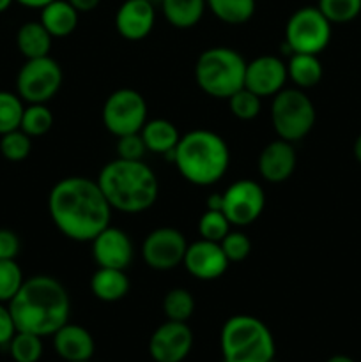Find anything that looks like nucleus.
<instances>
[{
    "instance_id": "nucleus-15",
    "label": "nucleus",
    "mask_w": 361,
    "mask_h": 362,
    "mask_svg": "<svg viewBox=\"0 0 361 362\" xmlns=\"http://www.w3.org/2000/svg\"><path fill=\"white\" fill-rule=\"evenodd\" d=\"M92 244V258L96 260L98 267L124 269L126 271L131 265L134 257V247L130 235L117 226L108 225L103 228Z\"/></svg>"
},
{
    "instance_id": "nucleus-41",
    "label": "nucleus",
    "mask_w": 361,
    "mask_h": 362,
    "mask_svg": "<svg viewBox=\"0 0 361 362\" xmlns=\"http://www.w3.org/2000/svg\"><path fill=\"white\" fill-rule=\"evenodd\" d=\"M223 207V194L214 193L207 198V209H212V211H222Z\"/></svg>"
},
{
    "instance_id": "nucleus-37",
    "label": "nucleus",
    "mask_w": 361,
    "mask_h": 362,
    "mask_svg": "<svg viewBox=\"0 0 361 362\" xmlns=\"http://www.w3.org/2000/svg\"><path fill=\"white\" fill-rule=\"evenodd\" d=\"M145 152H147V147H145L140 133L124 134V136L117 138V158L140 161L144 159Z\"/></svg>"
},
{
    "instance_id": "nucleus-30",
    "label": "nucleus",
    "mask_w": 361,
    "mask_h": 362,
    "mask_svg": "<svg viewBox=\"0 0 361 362\" xmlns=\"http://www.w3.org/2000/svg\"><path fill=\"white\" fill-rule=\"evenodd\" d=\"M23 110V99L20 95L0 90V136L9 131L20 129Z\"/></svg>"
},
{
    "instance_id": "nucleus-22",
    "label": "nucleus",
    "mask_w": 361,
    "mask_h": 362,
    "mask_svg": "<svg viewBox=\"0 0 361 362\" xmlns=\"http://www.w3.org/2000/svg\"><path fill=\"white\" fill-rule=\"evenodd\" d=\"M80 13L67 0H53L41 9V23L52 37H67L74 32Z\"/></svg>"
},
{
    "instance_id": "nucleus-33",
    "label": "nucleus",
    "mask_w": 361,
    "mask_h": 362,
    "mask_svg": "<svg viewBox=\"0 0 361 362\" xmlns=\"http://www.w3.org/2000/svg\"><path fill=\"white\" fill-rule=\"evenodd\" d=\"M230 226L232 225L227 219V216L223 214V211L207 209L200 216V221H198V233H200V239L212 240V243H222L223 237L230 232Z\"/></svg>"
},
{
    "instance_id": "nucleus-42",
    "label": "nucleus",
    "mask_w": 361,
    "mask_h": 362,
    "mask_svg": "<svg viewBox=\"0 0 361 362\" xmlns=\"http://www.w3.org/2000/svg\"><path fill=\"white\" fill-rule=\"evenodd\" d=\"M16 2L25 7H30V9H42V7H46L53 0H16Z\"/></svg>"
},
{
    "instance_id": "nucleus-12",
    "label": "nucleus",
    "mask_w": 361,
    "mask_h": 362,
    "mask_svg": "<svg viewBox=\"0 0 361 362\" xmlns=\"http://www.w3.org/2000/svg\"><path fill=\"white\" fill-rule=\"evenodd\" d=\"M188 240L183 232L172 226H159L147 233L142 243V258L154 271H172L183 264Z\"/></svg>"
},
{
    "instance_id": "nucleus-17",
    "label": "nucleus",
    "mask_w": 361,
    "mask_h": 362,
    "mask_svg": "<svg viewBox=\"0 0 361 362\" xmlns=\"http://www.w3.org/2000/svg\"><path fill=\"white\" fill-rule=\"evenodd\" d=\"M156 23V6L147 0H124L115 13V28L126 41H142Z\"/></svg>"
},
{
    "instance_id": "nucleus-36",
    "label": "nucleus",
    "mask_w": 361,
    "mask_h": 362,
    "mask_svg": "<svg viewBox=\"0 0 361 362\" xmlns=\"http://www.w3.org/2000/svg\"><path fill=\"white\" fill-rule=\"evenodd\" d=\"M223 253L229 262H243L251 253V240L248 235L239 230H230L219 243Z\"/></svg>"
},
{
    "instance_id": "nucleus-6",
    "label": "nucleus",
    "mask_w": 361,
    "mask_h": 362,
    "mask_svg": "<svg viewBox=\"0 0 361 362\" xmlns=\"http://www.w3.org/2000/svg\"><path fill=\"white\" fill-rule=\"evenodd\" d=\"M246 60L227 46L204 49L195 62V81L209 98L229 99L244 87Z\"/></svg>"
},
{
    "instance_id": "nucleus-45",
    "label": "nucleus",
    "mask_w": 361,
    "mask_h": 362,
    "mask_svg": "<svg viewBox=\"0 0 361 362\" xmlns=\"http://www.w3.org/2000/svg\"><path fill=\"white\" fill-rule=\"evenodd\" d=\"M13 2H14V0H0V13H4V11L9 9V6Z\"/></svg>"
},
{
    "instance_id": "nucleus-24",
    "label": "nucleus",
    "mask_w": 361,
    "mask_h": 362,
    "mask_svg": "<svg viewBox=\"0 0 361 362\" xmlns=\"http://www.w3.org/2000/svg\"><path fill=\"white\" fill-rule=\"evenodd\" d=\"M163 16L172 27L186 30L198 25L205 13V0H161L159 4Z\"/></svg>"
},
{
    "instance_id": "nucleus-19",
    "label": "nucleus",
    "mask_w": 361,
    "mask_h": 362,
    "mask_svg": "<svg viewBox=\"0 0 361 362\" xmlns=\"http://www.w3.org/2000/svg\"><path fill=\"white\" fill-rule=\"evenodd\" d=\"M55 352L64 362L91 361L96 352V343L91 332L76 324H64L53 334Z\"/></svg>"
},
{
    "instance_id": "nucleus-26",
    "label": "nucleus",
    "mask_w": 361,
    "mask_h": 362,
    "mask_svg": "<svg viewBox=\"0 0 361 362\" xmlns=\"http://www.w3.org/2000/svg\"><path fill=\"white\" fill-rule=\"evenodd\" d=\"M209 11L227 25H243L255 14V0H205Z\"/></svg>"
},
{
    "instance_id": "nucleus-46",
    "label": "nucleus",
    "mask_w": 361,
    "mask_h": 362,
    "mask_svg": "<svg viewBox=\"0 0 361 362\" xmlns=\"http://www.w3.org/2000/svg\"><path fill=\"white\" fill-rule=\"evenodd\" d=\"M147 2H151L152 6H159V4H161V0H147Z\"/></svg>"
},
{
    "instance_id": "nucleus-35",
    "label": "nucleus",
    "mask_w": 361,
    "mask_h": 362,
    "mask_svg": "<svg viewBox=\"0 0 361 362\" xmlns=\"http://www.w3.org/2000/svg\"><path fill=\"white\" fill-rule=\"evenodd\" d=\"M23 272L14 260H0V303H9L23 285Z\"/></svg>"
},
{
    "instance_id": "nucleus-16",
    "label": "nucleus",
    "mask_w": 361,
    "mask_h": 362,
    "mask_svg": "<svg viewBox=\"0 0 361 362\" xmlns=\"http://www.w3.org/2000/svg\"><path fill=\"white\" fill-rule=\"evenodd\" d=\"M230 262L227 260L219 243L198 239L188 244L183 265L193 278L200 281H212L222 278L229 269Z\"/></svg>"
},
{
    "instance_id": "nucleus-25",
    "label": "nucleus",
    "mask_w": 361,
    "mask_h": 362,
    "mask_svg": "<svg viewBox=\"0 0 361 362\" xmlns=\"http://www.w3.org/2000/svg\"><path fill=\"white\" fill-rule=\"evenodd\" d=\"M322 74H324V69H322L319 55L292 53L287 62V76L301 90L315 87L322 80Z\"/></svg>"
},
{
    "instance_id": "nucleus-8",
    "label": "nucleus",
    "mask_w": 361,
    "mask_h": 362,
    "mask_svg": "<svg viewBox=\"0 0 361 362\" xmlns=\"http://www.w3.org/2000/svg\"><path fill=\"white\" fill-rule=\"evenodd\" d=\"M331 21L317 6L301 7L290 14L285 25V46L290 53L319 55L331 41Z\"/></svg>"
},
{
    "instance_id": "nucleus-1",
    "label": "nucleus",
    "mask_w": 361,
    "mask_h": 362,
    "mask_svg": "<svg viewBox=\"0 0 361 362\" xmlns=\"http://www.w3.org/2000/svg\"><path fill=\"white\" fill-rule=\"evenodd\" d=\"M110 204L88 177H66L48 194V212L60 233L74 243H91L112 219Z\"/></svg>"
},
{
    "instance_id": "nucleus-48",
    "label": "nucleus",
    "mask_w": 361,
    "mask_h": 362,
    "mask_svg": "<svg viewBox=\"0 0 361 362\" xmlns=\"http://www.w3.org/2000/svg\"><path fill=\"white\" fill-rule=\"evenodd\" d=\"M271 362H275V361H271Z\"/></svg>"
},
{
    "instance_id": "nucleus-2",
    "label": "nucleus",
    "mask_w": 361,
    "mask_h": 362,
    "mask_svg": "<svg viewBox=\"0 0 361 362\" xmlns=\"http://www.w3.org/2000/svg\"><path fill=\"white\" fill-rule=\"evenodd\" d=\"M9 311L16 331L32 332L41 338L53 336L69 322L71 299L66 286L52 276L25 279L9 300Z\"/></svg>"
},
{
    "instance_id": "nucleus-38",
    "label": "nucleus",
    "mask_w": 361,
    "mask_h": 362,
    "mask_svg": "<svg viewBox=\"0 0 361 362\" xmlns=\"http://www.w3.org/2000/svg\"><path fill=\"white\" fill-rule=\"evenodd\" d=\"M20 251V239L14 232L0 228V260H14Z\"/></svg>"
},
{
    "instance_id": "nucleus-14",
    "label": "nucleus",
    "mask_w": 361,
    "mask_h": 362,
    "mask_svg": "<svg viewBox=\"0 0 361 362\" xmlns=\"http://www.w3.org/2000/svg\"><path fill=\"white\" fill-rule=\"evenodd\" d=\"M287 64L276 55L255 57L251 62H246L244 73V87L257 94L258 98H273L285 87Z\"/></svg>"
},
{
    "instance_id": "nucleus-39",
    "label": "nucleus",
    "mask_w": 361,
    "mask_h": 362,
    "mask_svg": "<svg viewBox=\"0 0 361 362\" xmlns=\"http://www.w3.org/2000/svg\"><path fill=\"white\" fill-rule=\"evenodd\" d=\"M14 332H16V325H14L13 317H11L9 308L0 303V345H6V343L9 345Z\"/></svg>"
},
{
    "instance_id": "nucleus-3",
    "label": "nucleus",
    "mask_w": 361,
    "mask_h": 362,
    "mask_svg": "<svg viewBox=\"0 0 361 362\" xmlns=\"http://www.w3.org/2000/svg\"><path fill=\"white\" fill-rule=\"evenodd\" d=\"M110 207L124 214H140L156 204L159 184L156 173L140 161L115 158L96 179Z\"/></svg>"
},
{
    "instance_id": "nucleus-18",
    "label": "nucleus",
    "mask_w": 361,
    "mask_h": 362,
    "mask_svg": "<svg viewBox=\"0 0 361 362\" xmlns=\"http://www.w3.org/2000/svg\"><path fill=\"white\" fill-rule=\"evenodd\" d=\"M258 173L269 184H280L290 179L297 165V156L294 144L282 140H273L258 154Z\"/></svg>"
},
{
    "instance_id": "nucleus-31",
    "label": "nucleus",
    "mask_w": 361,
    "mask_h": 362,
    "mask_svg": "<svg viewBox=\"0 0 361 362\" xmlns=\"http://www.w3.org/2000/svg\"><path fill=\"white\" fill-rule=\"evenodd\" d=\"M317 7L331 25L349 23L361 13V0H319Z\"/></svg>"
},
{
    "instance_id": "nucleus-9",
    "label": "nucleus",
    "mask_w": 361,
    "mask_h": 362,
    "mask_svg": "<svg viewBox=\"0 0 361 362\" xmlns=\"http://www.w3.org/2000/svg\"><path fill=\"white\" fill-rule=\"evenodd\" d=\"M103 126L113 136L140 133L147 122V103L134 88H117L106 98L101 110Z\"/></svg>"
},
{
    "instance_id": "nucleus-44",
    "label": "nucleus",
    "mask_w": 361,
    "mask_h": 362,
    "mask_svg": "<svg viewBox=\"0 0 361 362\" xmlns=\"http://www.w3.org/2000/svg\"><path fill=\"white\" fill-rule=\"evenodd\" d=\"M326 362H356V361L349 356H333V357H329Z\"/></svg>"
},
{
    "instance_id": "nucleus-21",
    "label": "nucleus",
    "mask_w": 361,
    "mask_h": 362,
    "mask_svg": "<svg viewBox=\"0 0 361 362\" xmlns=\"http://www.w3.org/2000/svg\"><path fill=\"white\" fill-rule=\"evenodd\" d=\"M140 134L149 152L168 156V158L176 151L177 144L180 140L179 129L176 127V124L166 119L147 120L140 129Z\"/></svg>"
},
{
    "instance_id": "nucleus-23",
    "label": "nucleus",
    "mask_w": 361,
    "mask_h": 362,
    "mask_svg": "<svg viewBox=\"0 0 361 362\" xmlns=\"http://www.w3.org/2000/svg\"><path fill=\"white\" fill-rule=\"evenodd\" d=\"M52 41V34L46 30L41 21H27L21 25L16 34L18 49L27 60L50 55Z\"/></svg>"
},
{
    "instance_id": "nucleus-32",
    "label": "nucleus",
    "mask_w": 361,
    "mask_h": 362,
    "mask_svg": "<svg viewBox=\"0 0 361 362\" xmlns=\"http://www.w3.org/2000/svg\"><path fill=\"white\" fill-rule=\"evenodd\" d=\"M227 101H229L230 113L239 120H253L262 108V98L248 90L246 87L239 88Z\"/></svg>"
},
{
    "instance_id": "nucleus-7",
    "label": "nucleus",
    "mask_w": 361,
    "mask_h": 362,
    "mask_svg": "<svg viewBox=\"0 0 361 362\" xmlns=\"http://www.w3.org/2000/svg\"><path fill=\"white\" fill-rule=\"evenodd\" d=\"M315 106L301 88H282L273 95L271 124L276 136L297 144L315 126Z\"/></svg>"
},
{
    "instance_id": "nucleus-27",
    "label": "nucleus",
    "mask_w": 361,
    "mask_h": 362,
    "mask_svg": "<svg viewBox=\"0 0 361 362\" xmlns=\"http://www.w3.org/2000/svg\"><path fill=\"white\" fill-rule=\"evenodd\" d=\"M163 313L166 320L188 322L195 313V299L190 290L172 288L163 299Z\"/></svg>"
},
{
    "instance_id": "nucleus-29",
    "label": "nucleus",
    "mask_w": 361,
    "mask_h": 362,
    "mask_svg": "<svg viewBox=\"0 0 361 362\" xmlns=\"http://www.w3.org/2000/svg\"><path fill=\"white\" fill-rule=\"evenodd\" d=\"M53 127V113L42 103L25 106L23 117H21L20 129L25 131L28 136H42Z\"/></svg>"
},
{
    "instance_id": "nucleus-34",
    "label": "nucleus",
    "mask_w": 361,
    "mask_h": 362,
    "mask_svg": "<svg viewBox=\"0 0 361 362\" xmlns=\"http://www.w3.org/2000/svg\"><path fill=\"white\" fill-rule=\"evenodd\" d=\"M32 151V141L25 131L14 129L9 133L2 134L0 138V152L6 159L9 161H23L25 158H28Z\"/></svg>"
},
{
    "instance_id": "nucleus-47",
    "label": "nucleus",
    "mask_w": 361,
    "mask_h": 362,
    "mask_svg": "<svg viewBox=\"0 0 361 362\" xmlns=\"http://www.w3.org/2000/svg\"><path fill=\"white\" fill-rule=\"evenodd\" d=\"M76 362H91V361H76Z\"/></svg>"
},
{
    "instance_id": "nucleus-4",
    "label": "nucleus",
    "mask_w": 361,
    "mask_h": 362,
    "mask_svg": "<svg viewBox=\"0 0 361 362\" xmlns=\"http://www.w3.org/2000/svg\"><path fill=\"white\" fill-rule=\"evenodd\" d=\"M170 161L188 182L205 187L225 175L230 165V151L227 141L214 131L193 129L180 134Z\"/></svg>"
},
{
    "instance_id": "nucleus-13",
    "label": "nucleus",
    "mask_w": 361,
    "mask_h": 362,
    "mask_svg": "<svg viewBox=\"0 0 361 362\" xmlns=\"http://www.w3.org/2000/svg\"><path fill=\"white\" fill-rule=\"evenodd\" d=\"M193 349V332L186 322L166 320L149 339V356L154 362H183Z\"/></svg>"
},
{
    "instance_id": "nucleus-28",
    "label": "nucleus",
    "mask_w": 361,
    "mask_h": 362,
    "mask_svg": "<svg viewBox=\"0 0 361 362\" xmlns=\"http://www.w3.org/2000/svg\"><path fill=\"white\" fill-rule=\"evenodd\" d=\"M14 362H38L42 357V338L32 332L16 331L9 341Z\"/></svg>"
},
{
    "instance_id": "nucleus-43",
    "label": "nucleus",
    "mask_w": 361,
    "mask_h": 362,
    "mask_svg": "<svg viewBox=\"0 0 361 362\" xmlns=\"http://www.w3.org/2000/svg\"><path fill=\"white\" fill-rule=\"evenodd\" d=\"M353 152H354V158H356V161L361 165V134L356 138V141H354Z\"/></svg>"
},
{
    "instance_id": "nucleus-10",
    "label": "nucleus",
    "mask_w": 361,
    "mask_h": 362,
    "mask_svg": "<svg viewBox=\"0 0 361 362\" xmlns=\"http://www.w3.org/2000/svg\"><path fill=\"white\" fill-rule=\"evenodd\" d=\"M62 78V67L50 55L28 59L18 73V95L28 105L35 103L46 105L60 90Z\"/></svg>"
},
{
    "instance_id": "nucleus-5",
    "label": "nucleus",
    "mask_w": 361,
    "mask_h": 362,
    "mask_svg": "<svg viewBox=\"0 0 361 362\" xmlns=\"http://www.w3.org/2000/svg\"><path fill=\"white\" fill-rule=\"evenodd\" d=\"M225 362H271L276 345L268 325L251 315H234L219 334Z\"/></svg>"
},
{
    "instance_id": "nucleus-20",
    "label": "nucleus",
    "mask_w": 361,
    "mask_h": 362,
    "mask_svg": "<svg viewBox=\"0 0 361 362\" xmlns=\"http://www.w3.org/2000/svg\"><path fill=\"white\" fill-rule=\"evenodd\" d=\"M91 292L103 303H117L130 292V278L124 269L98 267L91 276Z\"/></svg>"
},
{
    "instance_id": "nucleus-11",
    "label": "nucleus",
    "mask_w": 361,
    "mask_h": 362,
    "mask_svg": "<svg viewBox=\"0 0 361 362\" xmlns=\"http://www.w3.org/2000/svg\"><path fill=\"white\" fill-rule=\"evenodd\" d=\"M223 214L230 225L237 228L250 226L260 218L265 207L264 189L258 182L250 179H241L230 184L223 191Z\"/></svg>"
},
{
    "instance_id": "nucleus-40",
    "label": "nucleus",
    "mask_w": 361,
    "mask_h": 362,
    "mask_svg": "<svg viewBox=\"0 0 361 362\" xmlns=\"http://www.w3.org/2000/svg\"><path fill=\"white\" fill-rule=\"evenodd\" d=\"M78 13H91L101 4V0H67Z\"/></svg>"
}]
</instances>
